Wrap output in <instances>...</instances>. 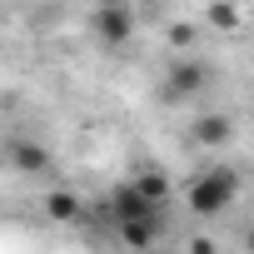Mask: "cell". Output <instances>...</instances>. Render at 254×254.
Returning a JSON list of instances; mask_svg holds the SVG:
<instances>
[{
  "instance_id": "6da1fadb",
  "label": "cell",
  "mask_w": 254,
  "mask_h": 254,
  "mask_svg": "<svg viewBox=\"0 0 254 254\" xmlns=\"http://www.w3.org/2000/svg\"><path fill=\"white\" fill-rule=\"evenodd\" d=\"M234 199H239V175H234L229 165H209V170H199V175L190 180V190H185V204H190V214H199V219L224 214Z\"/></svg>"
},
{
  "instance_id": "ba28073f",
  "label": "cell",
  "mask_w": 254,
  "mask_h": 254,
  "mask_svg": "<svg viewBox=\"0 0 254 254\" xmlns=\"http://www.w3.org/2000/svg\"><path fill=\"white\" fill-rule=\"evenodd\" d=\"M45 214H50L55 224H80V219H85V199H80L75 190H50V194H45Z\"/></svg>"
},
{
  "instance_id": "30bf717a",
  "label": "cell",
  "mask_w": 254,
  "mask_h": 254,
  "mask_svg": "<svg viewBox=\"0 0 254 254\" xmlns=\"http://www.w3.org/2000/svg\"><path fill=\"white\" fill-rule=\"evenodd\" d=\"M135 185H140L155 204H165V199H170V175H165V170H145V175H135Z\"/></svg>"
},
{
  "instance_id": "8992f818",
  "label": "cell",
  "mask_w": 254,
  "mask_h": 254,
  "mask_svg": "<svg viewBox=\"0 0 254 254\" xmlns=\"http://www.w3.org/2000/svg\"><path fill=\"white\" fill-rule=\"evenodd\" d=\"M5 160H10V170H20V175H50V150H45L40 140H10Z\"/></svg>"
},
{
  "instance_id": "4fadbf2b",
  "label": "cell",
  "mask_w": 254,
  "mask_h": 254,
  "mask_svg": "<svg viewBox=\"0 0 254 254\" xmlns=\"http://www.w3.org/2000/svg\"><path fill=\"white\" fill-rule=\"evenodd\" d=\"M244 249H254V229H249V234H244Z\"/></svg>"
},
{
  "instance_id": "7a4b0ae2",
  "label": "cell",
  "mask_w": 254,
  "mask_h": 254,
  "mask_svg": "<svg viewBox=\"0 0 254 254\" xmlns=\"http://www.w3.org/2000/svg\"><path fill=\"white\" fill-rule=\"evenodd\" d=\"M209 90V65L199 60V55H175L170 60V70H165V85H160V105H185V100H194V95H204Z\"/></svg>"
},
{
  "instance_id": "9c48e42d",
  "label": "cell",
  "mask_w": 254,
  "mask_h": 254,
  "mask_svg": "<svg viewBox=\"0 0 254 254\" xmlns=\"http://www.w3.org/2000/svg\"><path fill=\"white\" fill-rule=\"evenodd\" d=\"M204 25L209 30H239V5L234 0H209L204 5Z\"/></svg>"
},
{
  "instance_id": "52a82bcc",
  "label": "cell",
  "mask_w": 254,
  "mask_h": 254,
  "mask_svg": "<svg viewBox=\"0 0 254 254\" xmlns=\"http://www.w3.org/2000/svg\"><path fill=\"white\" fill-rule=\"evenodd\" d=\"M115 229H120V244H125V249H150V244H160V214L125 219V224H115Z\"/></svg>"
},
{
  "instance_id": "5b68a950",
  "label": "cell",
  "mask_w": 254,
  "mask_h": 254,
  "mask_svg": "<svg viewBox=\"0 0 254 254\" xmlns=\"http://www.w3.org/2000/svg\"><path fill=\"white\" fill-rule=\"evenodd\" d=\"M190 140H194L199 150H224V145L234 140V120H229V115H219V110L194 115V120H190Z\"/></svg>"
},
{
  "instance_id": "7c38bea8",
  "label": "cell",
  "mask_w": 254,
  "mask_h": 254,
  "mask_svg": "<svg viewBox=\"0 0 254 254\" xmlns=\"http://www.w3.org/2000/svg\"><path fill=\"white\" fill-rule=\"evenodd\" d=\"M125 5H130V10H160L165 0H125Z\"/></svg>"
},
{
  "instance_id": "277c9868",
  "label": "cell",
  "mask_w": 254,
  "mask_h": 254,
  "mask_svg": "<svg viewBox=\"0 0 254 254\" xmlns=\"http://www.w3.org/2000/svg\"><path fill=\"white\" fill-rule=\"evenodd\" d=\"M100 209H105V219H110V224H125V219H145V214H160L165 204H155V199H150V194H145L135 180H120V185L105 194V204H100Z\"/></svg>"
},
{
  "instance_id": "5bb4252c",
  "label": "cell",
  "mask_w": 254,
  "mask_h": 254,
  "mask_svg": "<svg viewBox=\"0 0 254 254\" xmlns=\"http://www.w3.org/2000/svg\"><path fill=\"white\" fill-rule=\"evenodd\" d=\"M95 5H105V0H95Z\"/></svg>"
},
{
  "instance_id": "3957f363",
  "label": "cell",
  "mask_w": 254,
  "mask_h": 254,
  "mask_svg": "<svg viewBox=\"0 0 254 254\" xmlns=\"http://www.w3.org/2000/svg\"><path fill=\"white\" fill-rule=\"evenodd\" d=\"M90 30H95V40L105 50H125L130 35H135V10L125 5V0H105V5L90 10Z\"/></svg>"
},
{
  "instance_id": "8fae6325",
  "label": "cell",
  "mask_w": 254,
  "mask_h": 254,
  "mask_svg": "<svg viewBox=\"0 0 254 254\" xmlns=\"http://www.w3.org/2000/svg\"><path fill=\"white\" fill-rule=\"evenodd\" d=\"M194 40H199V25H190V20L170 25V50H175V55H180V50H194Z\"/></svg>"
}]
</instances>
